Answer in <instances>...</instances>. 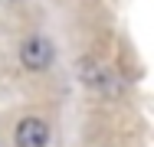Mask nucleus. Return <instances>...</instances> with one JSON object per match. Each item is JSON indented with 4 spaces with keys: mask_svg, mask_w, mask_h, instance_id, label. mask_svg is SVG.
Instances as JSON below:
<instances>
[{
    "mask_svg": "<svg viewBox=\"0 0 154 147\" xmlns=\"http://www.w3.org/2000/svg\"><path fill=\"white\" fill-rule=\"evenodd\" d=\"M82 69H85V72H82V79H85L89 85H102V82H105V69H98L95 62L85 59V62H82Z\"/></svg>",
    "mask_w": 154,
    "mask_h": 147,
    "instance_id": "nucleus-3",
    "label": "nucleus"
},
{
    "mask_svg": "<svg viewBox=\"0 0 154 147\" xmlns=\"http://www.w3.org/2000/svg\"><path fill=\"white\" fill-rule=\"evenodd\" d=\"M20 59H23L26 69L39 72V69H46V65L53 62V46H49L43 36H33V39H26V43L20 46Z\"/></svg>",
    "mask_w": 154,
    "mask_h": 147,
    "instance_id": "nucleus-2",
    "label": "nucleus"
},
{
    "mask_svg": "<svg viewBox=\"0 0 154 147\" xmlns=\"http://www.w3.org/2000/svg\"><path fill=\"white\" fill-rule=\"evenodd\" d=\"M13 141H17V147H46L49 128H46V121H39V118H23V121L17 124Z\"/></svg>",
    "mask_w": 154,
    "mask_h": 147,
    "instance_id": "nucleus-1",
    "label": "nucleus"
}]
</instances>
